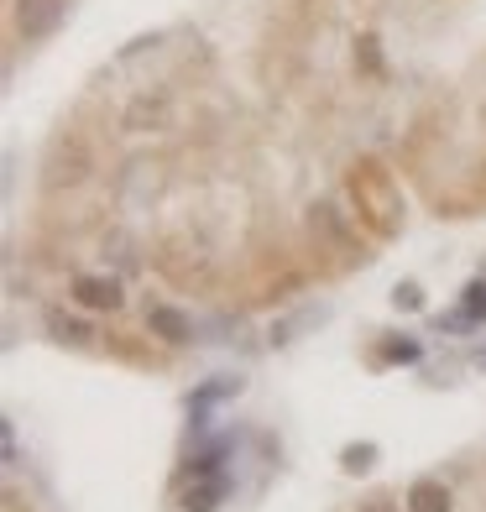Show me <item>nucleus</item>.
Segmentation results:
<instances>
[{
  "label": "nucleus",
  "mask_w": 486,
  "mask_h": 512,
  "mask_svg": "<svg viewBox=\"0 0 486 512\" xmlns=\"http://www.w3.org/2000/svg\"><path fill=\"white\" fill-rule=\"evenodd\" d=\"M356 68H366L372 79H382L387 74V63H382V42L366 32V37H356Z\"/></svg>",
  "instance_id": "obj_10"
},
{
  "label": "nucleus",
  "mask_w": 486,
  "mask_h": 512,
  "mask_svg": "<svg viewBox=\"0 0 486 512\" xmlns=\"http://www.w3.org/2000/svg\"><path fill=\"white\" fill-rule=\"evenodd\" d=\"M460 309H466L471 324H486V277H476V283L466 288V304H460Z\"/></svg>",
  "instance_id": "obj_12"
},
{
  "label": "nucleus",
  "mask_w": 486,
  "mask_h": 512,
  "mask_svg": "<svg viewBox=\"0 0 486 512\" xmlns=\"http://www.w3.org/2000/svg\"><path fill=\"white\" fill-rule=\"evenodd\" d=\"M345 183H351V199H356L361 215L372 220L377 236H392V230L403 225V199H398V183H392V173L382 168V162L361 157Z\"/></svg>",
  "instance_id": "obj_1"
},
{
  "label": "nucleus",
  "mask_w": 486,
  "mask_h": 512,
  "mask_svg": "<svg viewBox=\"0 0 486 512\" xmlns=\"http://www.w3.org/2000/svg\"><path fill=\"white\" fill-rule=\"evenodd\" d=\"M345 460V471H372V460H377V445H351L340 455Z\"/></svg>",
  "instance_id": "obj_13"
},
{
  "label": "nucleus",
  "mask_w": 486,
  "mask_h": 512,
  "mask_svg": "<svg viewBox=\"0 0 486 512\" xmlns=\"http://www.w3.org/2000/svg\"><path fill=\"white\" fill-rule=\"evenodd\" d=\"M225 497V481H199L189 486V497H183V512H215Z\"/></svg>",
  "instance_id": "obj_9"
},
{
  "label": "nucleus",
  "mask_w": 486,
  "mask_h": 512,
  "mask_svg": "<svg viewBox=\"0 0 486 512\" xmlns=\"http://www.w3.org/2000/svg\"><path fill=\"white\" fill-rule=\"evenodd\" d=\"M408 512H450V492H445V481H413L408 486Z\"/></svg>",
  "instance_id": "obj_8"
},
{
  "label": "nucleus",
  "mask_w": 486,
  "mask_h": 512,
  "mask_svg": "<svg viewBox=\"0 0 486 512\" xmlns=\"http://www.w3.org/2000/svg\"><path fill=\"white\" fill-rule=\"evenodd\" d=\"M361 512H403V507H392V502H387V497H372V502H366V507H361Z\"/></svg>",
  "instance_id": "obj_16"
},
{
  "label": "nucleus",
  "mask_w": 486,
  "mask_h": 512,
  "mask_svg": "<svg viewBox=\"0 0 486 512\" xmlns=\"http://www.w3.org/2000/svg\"><path fill=\"white\" fill-rule=\"evenodd\" d=\"M377 361H419V345H413V340H398V345H387Z\"/></svg>",
  "instance_id": "obj_15"
},
{
  "label": "nucleus",
  "mask_w": 486,
  "mask_h": 512,
  "mask_svg": "<svg viewBox=\"0 0 486 512\" xmlns=\"http://www.w3.org/2000/svg\"><path fill=\"white\" fill-rule=\"evenodd\" d=\"M392 304H398V309H424V288L419 283H398V288H392Z\"/></svg>",
  "instance_id": "obj_14"
},
{
  "label": "nucleus",
  "mask_w": 486,
  "mask_h": 512,
  "mask_svg": "<svg viewBox=\"0 0 486 512\" xmlns=\"http://www.w3.org/2000/svg\"><path fill=\"white\" fill-rule=\"evenodd\" d=\"M147 324H152V335H157V340H168V345H183V340L194 335V324L183 319L173 304H152V309H147Z\"/></svg>",
  "instance_id": "obj_7"
},
{
  "label": "nucleus",
  "mask_w": 486,
  "mask_h": 512,
  "mask_svg": "<svg viewBox=\"0 0 486 512\" xmlns=\"http://www.w3.org/2000/svg\"><path fill=\"white\" fill-rule=\"evenodd\" d=\"M74 298L84 309H121L126 304V293L115 277H74Z\"/></svg>",
  "instance_id": "obj_5"
},
{
  "label": "nucleus",
  "mask_w": 486,
  "mask_h": 512,
  "mask_svg": "<svg viewBox=\"0 0 486 512\" xmlns=\"http://www.w3.org/2000/svg\"><path fill=\"white\" fill-rule=\"evenodd\" d=\"M89 173H95V147H89V136L63 126L48 142V157H42V183H48V189H79Z\"/></svg>",
  "instance_id": "obj_2"
},
{
  "label": "nucleus",
  "mask_w": 486,
  "mask_h": 512,
  "mask_svg": "<svg viewBox=\"0 0 486 512\" xmlns=\"http://www.w3.org/2000/svg\"><path fill=\"white\" fill-rule=\"evenodd\" d=\"M309 230H314V241L324 246V251H335V256H345V262H356L361 256V246H356V230L345 225V215L335 204H314L309 209ZM366 262V256H361Z\"/></svg>",
  "instance_id": "obj_4"
},
{
  "label": "nucleus",
  "mask_w": 486,
  "mask_h": 512,
  "mask_svg": "<svg viewBox=\"0 0 486 512\" xmlns=\"http://www.w3.org/2000/svg\"><path fill=\"white\" fill-rule=\"evenodd\" d=\"M48 330H53L58 340H74V345H79V340H89V324H79V319H68L63 309H53V314H48Z\"/></svg>",
  "instance_id": "obj_11"
},
{
  "label": "nucleus",
  "mask_w": 486,
  "mask_h": 512,
  "mask_svg": "<svg viewBox=\"0 0 486 512\" xmlns=\"http://www.w3.org/2000/svg\"><path fill=\"white\" fill-rule=\"evenodd\" d=\"M68 16V0H16L11 6V21H16V37L21 42H42L63 27Z\"/></svg>",
  "instance_id": "obj_3"
},
{
  "label": "nucleus",
  "mask_w": 486,
  "mask_h": 512,
  "mask_svg": "<svg viewBox=\"0 0 486 512\" xmlns=\"http://www.w3.org/2000/svg\"><path fill=\"white\" fill-rule=\"evenodd\" d=\"M162 121H168V95H142V100H131V110L121 115L126 131H157Z\"/></svg>",
  "instance_id": "obj_6"
}]
</instances>
